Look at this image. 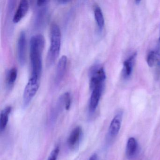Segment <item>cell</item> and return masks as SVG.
I'll use <instances>...</instances> for the list:
<instances>
[{"instance_id": "6", "label": "cell", "mask_w": 160, "mask_h": 160, "mask_svg": "<svg viewBox=\"0 0 160 160\" xmlns=\"http://www.w3.org/2000/svg\"><path fill=\"white\" fill-rule=\"evenodd\" d=\"M104 86H98L91 90V95L89 103V111L90 113H93L96 110L102 96Z\"/></svg>"}, {"instance_id": "12", "label": "cell", "mask_w": 160, "mask_h": 160, "mask_svg": "<svg viewBox=\"0 0 160 160\" xmlns=\"http://www.w3.org/2000/svg\"><path fill=\"white\" fill-rule=\"evenodd\" d=\"M138 144L135 138L131 137L128 139L126 144V155L129 159H132L137 153Z\"/></svg>"}, {"instance_id": "11", "label": "cell", "mask_w": 160, "mask_h": 160, "mask_svg": "<svg viewBox=\"0 0 160 160\" xmlns=\"http://www.w3.org/2000/svg\"><path fill=\"white\" fill-rule=\"evenodd\" d=\"M136 56V53H134L123 62L122 74L124 78H128L132 74Z\"/></svg>"}, {"instance_id": "22", "label": "cell", "mask_w": 160, "mask_h": 160, "mask_svg": "<svg viewBox=\"0 0 160 160\" xmlns=\"http://www.w3.org/2000/svg\"><path fill=\"white\" fill-rule=\"evenodd\" d=\"M140 2V1H136V2L137 4H138V3H139V2Z\"/></svg>"}, {"instance_id": "7", "label": "cell", "mask_w": 160, "mask_h": 160, "mask_svg": "<svg viewBox=\"0 0 160 160\" xmlns=\"http://www.w3.org/2000/svg\"><path fill=\"white\" fill-rule=\"evenodd\" d=\"M122 119V112L119 111L115 115L111 122L108 131V136L109 138L116 137L120 130Z\"/></svg>"}, {"instance_id": "2", "label": "cell", "mask_w": 160, "mask_h": 160, "mask_svg": "<svg viewBox=\"0 0 160 160\" xmlns=\"http://www.w3.org/2000/svg\"><path fill=\"white\" fill-rule=\"evenodd\" d=\"M61 45V32L57 24H53L50 28V46L47 57V65L54 64L59 55Z\"/></svg>"}, {"instance_id": "18", "label": "cell", "mask_w": 160, "mask_h": 160, "mask_svg": "<svg viewBox=\"0 0 160 160\" xmlns=\"http://www.w3.org/2000/svg\"><path fill=\"white\" fill-rule=\"evenodd\" d=\"M59 152V148L58 147H57L52 151L48 160H57Z\"/></svg>"}, {"instance_id": "20", "label": "cell", "mask_w": 160, "mask_h": 160, "mask_svg": "<svg viewBox=\"0 0 160 160\" xmlns=\"http://www.w3.org/2000/svg\"><path fill=\"white\" fill-rule=\"evenodd\" d=\"M89 160H98V156L96 153H94L91 156Z\"/></svg>"}, {"instance_id": "15", "label": "cell", "mask_w": 160, "mask_h": 160, "mask_svg": "<svg viewBox=\"0 0 160 160\" xmlns=\"http://www.w3.org/2000/svg\"><path fill=\"white\" fill-rule=\"evenodd\" d=\"M18 76V70L13 67L8 70L6 75V87L8 89H11L14 86Z\"/></svg>"}, {"instance_id": "21", "label": "cell", "mask_w": 160, "mask_h": 160, "mask_svg": "<svg viewBox=\"0 0 160 160\" xmlns=\"http://www.w3.org/2000/svg\"><path fill=\"white\" fill-rule=\"evenodd\" d=\"M59 2L61 3H66L67 2H70V1H68V0H60V1H58Z\"/></svg>"}, {"instance_id": "13", "label": "cell", "mask_w": 160, "mask_h": 160, "mask_svg": "<svg viewBox=\"0 0 160 160\" xmlns=\"http://www.w3.org/2000/svg\"><path fill=\"white\" fill-rule=\"evenodd\" d=\"M12 107L8 106L4 108L0 115V131L2 132L5 130L9 122L10 114L12 112Z\"/></svg>"}, {"instance_id": "4", "label": "cell", "mask_w": 160, "mask_h": 160, "mask_svg": "<svg viewBox=\"0 0 160 160\" xmlns=\"http://www.w3.org/2000/svg\"><path fill=\"white\" fill-rule=\"evenodd\" d=\"M40 86V79L31 77L25 87L23 94V105L27 107L38 92Z\"/></svg>"}, {"instance_id": "10", "label": "cell", "mask_w": 160, "mask_h": 160, "mask_svg": "<svg viewBox=\"0 0 160 160\" xmlns=\"http://www.w3.org/2000/svg\"><path fill=\"white\" fill-rule=\"evenodd\" d=\"M29 7V5L28 1L27 0L21 1L14 15L13 22L14 23L19 22L28 12Z\"/></svg>"}, {"instance_id": "5", "label": "cell", "mask_w": 160, "mask_h": 160, "mask_svg": "<svg viewBox=\"0 0 160 160\" xmlns=\"http://www.w3.org/2000/svg\"><path fill=\"white\" fill-rule=\"evenodd\" d=\"M26 34L24 31L19 33L17 43V53L18 61L21 65L25 64L26 60Z\"/></svg>"}, {"instance_id": "1", "label": "cell", "mask_w": 160, "mask_h": 160, "mask_svg": "<svg viewBox=\"0 0 160 160\" xmlns=\"http://www.w3.org/2000/svg\"><path fill=\"white\" fill-rule=\"evenodd\" d=\"M44 46V37L42 34H36L31 38L30 42V58L32 69L31 77L40 79L42 71V54Z\"/></svg>"}, {"instance_id": "17", "label": "cell", "mask_w": 160, "mask_h": 160, "mask_svg": "<svg viewBox=\"0 0 160 160\" xmlns=\"http://www.w3.org/2000/svg\"><path fill=\"white\" fill-rule=\"evenodd\" d=\"M46 5V6H43L42 7L40 10L37 12V15H36V24L38 26H41V25H42L44 21L45 20V18H46V16L47 14Z\"/></svg>"}, {"instance_id": "8", "label": "cell", "mask_w": 160, "mask_h": 160, "mask_svg": "<svg viewBox=\"0 0 160 160\" xmlns=\"http://www.w3.org/2000/svg\"><path fill=\"white\" fill-rule=\"evenodd\" d=\"M67 65V58L63 56L61 58L57 65L55 76V83L56 85H59L63 80L66 72Z\"/></svg>"}, {"instance_id": "16", "label": "cell", "mask_w": 160, "mask_h": 160, "mask_svg": "<svg viewBox=\"0 0 160 160\" xmlns=\"http://www.w3.org/2000/svg\"><path fill=\"white\" fill-rule=\"evenodd\" d=\"M93 12L97 26L100 30H102L104 26L105 21L102 9L99 5H95L93 7Z\"/></svg>"}, {"instance_id": "23", "label": "cell", "mask_w": 160, "mask_h": 160, "mask_svg": "<svg viewBox=\"0 0 160 160\" xmlns=\"http://www.w3.org/2000/svg\"><path fill=\"white\" fill-rule=\"evenodd\" d=\"M159 40H160V38H159Z\"/></svg>"}, {"instance_id": "19", "label": "cell", "mask_w": 160, "mask_h": 160, "mask_svg": "<svg viewBox=\"0 0 160 160\" xmlns=\"http://www.w3.org/2000/svg\"><path fill=\"white\" fill-rule=\"evenodd\" d=\"M48 1L44 0V1H37L36 2V4L38 7H43V6H46L48 3Z\"/></svg>"}, {"instance_id": "9", "label": "cell", "mask_w": 160, "mask_h": 160, "mask_svg": "<svg viewBox=\"0 0 160 160\" xmlns=\"http://www.w3.org/2000/svg\"><path fill=\"white\" fill-rule=\"evenodd\" d=\"M82 136V129L80 126H77L73 129L67 139L68 147L71 149H74L78 147Z\"/></svg>"}, {"instance_id": "14", "label": "cell", "mask_w": 160, "mask_h": 160, "mask_svg": "<svg viewBox=\"0 0 160 160\" xmlns=\"http://www.w3.org/2000/svg\"><path fill=\"white\" fill-rule=\"evenodd\" d=\"M147 61L150 67H156L160 69V53L156 51L149 52Z\"/></svg>"}, {"instance_id": "3", "label": "cell", "mask_w": 160, "mask_h": 160, "mask_svg": "<svg viewBox=\"0 0 160 160\" xmlns=\"http://www.w3.org/2000/svg\"><path fill=\"white\" fill-rule=\"evenodd\" d=\"M90 88L101 86H104L106 76L104 69L101 65L96 64L91 68L89 72Z\"/></svg>"}]
</instances>
